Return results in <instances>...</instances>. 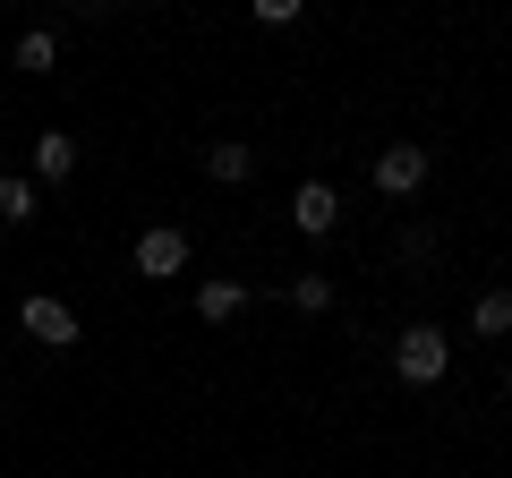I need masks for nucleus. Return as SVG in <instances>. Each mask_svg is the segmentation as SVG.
Returning a JSON list of instances; mask_svg holds the SVG:
<instances>
[{
	"label": "nucleus",
	"mask_w": 512,
	"mask_h": 478,
	"mask_svg": "<svg viewBox=\"0 0 512 478\" xmlns=\"http://www.w3.org/2000/svg\"><path fill=\"white\" fill-rule=\"evenodd\" d=\"M77 171V137L69 129H43L35 137V180H69Z\"/></svg>",
	"instance_id": "423d86ee"
},
{
	"label": "nucleus",
	"mask_w": 512,
	"mask_h": 478,
	"mask_svg": "<svg viewBox=\"0 0 512 478\" xmlns=\"http://www.w3.org/2000/svg\"><path fill=\"white\" fill-rule=\"evenodd\" d=\"M239 308H248V291H239V282H205V291H197V316H205V325H231Z\"/></svg>",
	"instance_id": "1a4fd4ad"
},
{
	"label": "nucleus",
	"mask_w": 512,
	"mask_h": 478,
	"mask_svg": "<svg viewBox=\"0 0 512 478\" xmlns=\"http://www.w3.org/2000/svg\"><path fill=\"white\" fill-rule=\"evenodd\" d=\"M52 60H60V43L43 35V26H35V35H18V69H26V77H43Z\"/></svg>",
	"instance_id": "9b49d317"
},
{
	"label": "nucleus",
	"mask_w": 512,
	"mask_h": 478,
	"mask_svg": "<svg viewBox=\"0 0 512 478\" xmlns=\"http://www.w3.org/2000/svg\"><path fill=\"white\" fill-rule=\"evenodd\" d=\"M35 180H18V171H0V222H35Z\"/></svg>",
	"instance_id": "9d476101"
},
{
	"label": "nucleus",
	"mask_w": 512,
	"mask_h": 478,
	"mask_svg": "<svg viewBox=\"0 0 512 478\" xmlns=\"http://www.w3.org/2000/svg\"><path fill=\"white\" fill-rule=\"evenodd\" d=\"M376 188H384V197H419V188H427V146H419V137H402V146L376 154Z\"/></svg>",
	"instance_id": "f03ea898"
},
{
	"label": "nucleus",
	"mask_w": 512,
	"mask_h": 478,
	"mask_svg": "<svg viewBox=\"0 0 512 478\" xmlns=\"http://www.w3.org/2000/svg\"><path fill=\"white\" fill-rule=\"evenodd\" d=\"M137 274H154V282L188 274V231H171V222H154V231H137Z\"/></svg>",
	"instance_id": "20e7f679"
},
{
	"label": "nucleus",
	"mask_w": 512,
	"mask_h": 478,
	"mask_svg": "<svg viewBox=\"0 0 512 478\" xmlns=\"http://www.w3.org/2000/svg\"><path fill=\"white\" fill-rule=\"evenodd\" d=\"M205 171H214L222 188H239V180H248V171H256V154L239 146V137H222V146H205Z\"/></svg>",
	"instance_id": "6e6552de"
},
{
	"label": "nucleus",
	"mask_w": 512,
	"mask_h": 478,
	"mask_svg": "<svg viewBox=\"0 0 512 478\" xmlns=\"http://www.w3.org/2000/svg\"><path fill=\"white\" fill-rule=\"evenodd\" d=\"M444 368H453V342H444L436 325H410L402 342H393V376H402V385H444Z\"/></svg>",
	"instance_id": "f257e3e1"
},
{
	"label": "nucleus",
	"mask_w": 512,
	"mask_h": 478,
	"mask_svg": "<svg viewBox=\"0 0 512 478\" xmlns=\"http://www.w3.org/2000/svg\"><path fill=\"white\" fill-rule=\"evenodd\" d=\"M333 222H342V197H333L325 180H299V188H291V231H308V239H325Z\"/></svg>",
	"instance_id": "39448f33"
},
{
	"label": "nucleus",
	"mask_w": 512,
	"mask_h": 478,
	"mask_svg": "<svg viewBox=\"0 0 512 478\" xmlns=\"http://www.w3.org/2000/svg\"><path fill=\"white\" fill-rule=\"evenodd\" d=\"M18 325L35 333L43 350H69V342H77V316H69V299H52V291H35V299H18Z\"/></svg>",
	"instance_id": "7ed1b4c3"
},
{
	"label": "nucleus",
	"mask_w": 512,
	"mask_h": 478,
	"mask_svg": "<svg viewBox=\"0 0 512 478\" xmlns=\"http://www.w3.org/2000/svg\"><path fill=\"white\" fill-rule=\"evenodd\" d=\"M291 308L325 316V308H333V282H325V274H299V282H291Z\"/></svg>",
	"instance_id": "f8f14e48"
},
{
	"label": "nucleus",
	"mask_w": 512,
	"mask_h": 478,
	"mask_svg": "<svg viewBox=\"0 0 512 478\" xmlns=\"http://www.w3.org/2000/svg\"><path fill=\"white\" fill-rule=\"evenodd\" d=\"M470 333L504 342V333H512V291H478V299H470Z\"/></svg>",
	"instance_id": "0eeeda50"
},
{
	"label": "nucleus",
	"mask_w": 512,
	"mask_h": 478,
	"mask_svg": "<svg viewBox=\"0 0 512 478\" xmlns=\"http://www.w3.org/2000/svg\"><path fill=\"white\" fill-rule=\"evenodd\" d=\"M256 26H299V0H256Z\"/></svg>",
	"instance_id": "ddd939ff"
},
{
	"label": "nucleus",
	"mask_w": 512,
	"mask_h": 478,
	"mask_svg": "<svg viewBox=\"0 0 512 478\" xmlns=\"http://www.w3.org/2000/svg\"><path fill=\"white\" fill-rule=\"evenodd\" d=\"M504 393H512V368H504Z\"/></svg>",
	"instance_id": "4468645a"
}]
</instances>
